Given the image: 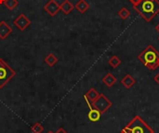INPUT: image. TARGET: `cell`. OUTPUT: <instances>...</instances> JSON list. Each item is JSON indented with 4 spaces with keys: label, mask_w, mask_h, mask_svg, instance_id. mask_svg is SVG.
Wrapping results in <instances>:
<instances>
[{
    "label": "cell",
    "mask_w": 159,
    "mask_h": 133,
    "mask_svg": "<svg viewBox=\"0 0 159 133\" xmlns=\"http://www.w3.org/2000/svg\"><path fill=\"white\" fill-rule=\"evenodd\" d=\"M134 9L146 21H151L159 13V0H142Z\"/></svg>",
    "instance_id": "cell-1"
},
{
    "label": "cell",
    "mask_w": 159,
    "mask_h": 133,
    "mask_svg": "<svg viewBox=\"0 0 159 133\" xmlns=\"http://www.w3.org/2000/svg\"><path fill=\"white\" fill-rule=\"evenodd\" d=\"M139 60L143 63L149 70H157L158 67L159 52L155 47L149 45L143 52L139 55Z\"/></svg>",
    "instance_id": "cell-2"
},
{
    "label": "cell",
    "mask_w": 159,
    "mask_h": 133,
    "mask_svg": "<svg viewBox=\"0 0 159 133\" xmlns=\"http://www.w3.org/2000/svg\"><path fill=\"white\" fill-rule=\"evenodd\" d=\"M121 133H155V131L141 117L136 116L121 131Z\"/></svg>",
    "instance_id": "cell-3"
},
{
    "label": "cell",
    "mask_w": 159,
    "mask_h": 133,
    "mask_svg": "<svg viewBox=\"0 0 159 133\" xmlns=\"http://www.w3.org/2000/svg\"><path fill=\"white\" fill-rule=\"evenodd\" d=\"M16 72L3 60H0V89H3L14 76Z\"/></svg>",
    "instance_id": "cell-4"
},
{
    "label": "cell",
    "mask_w": 159,
    "mask_h": 133,
    "mask_svg": "<svg viewBox=\"0 0 159 133\" xmlns=\"http://www.w3.org/2000/svg\"><path fill=\"white\" fill-rule=\"evenodd\" d=\"M91 104H92V107L98 110L102 115L106 113L113 105L112 102L104 94H100L99 97Z\"/></svg>",
    "instance_id": "cell-5"
},
{
    "label": "cell",
    "mask_w": 159,
    "mask_h": 133,
    "mask_svg": "<svg viewBox=\"0 0 159 133\" xmlns=\"http://www.w3.org/2000/svg\"><path fill=\"white\" fill-rule=\"evenodd\" d=\"M31 21L26 17V15L25 14H23V13H21V14H20L15 20H14V21H13V23H14V25L20 30V31H24L30 24H31Z\"/></svg>",
    "instance_id": "cell-6"
},
{
    "label": "cell",
    "mask_w": 159,
    "mask_h": 133,
    "mask_svg": "<svg viewBox=\"0 0 159 133\" xmlns=\"http://www.w3.org/2000/svg\"><path fill=\"white\" fill-rule=\"evenodd\" d=\"M44 9L50 15L54 17L60 10V4L56 0H48V2L44 6Z\"/></svg>",
    "instance_id": "cell-7"
},
{
    "label": "cell",
    "mask_w": 159,
    "mask_h": 133,
    "mask_svg": "<svg viewBox=\"0 0 159 133\" xmlns=\"http://www.w3.org/2000/svg\"><path fill=\"white\" fill-rule=\"evenodd\" d=\"M12 33V28L5 21H0V39L5 40Z\"/></svg>",
    "instance_id": "cell-8"
},
{
    "label": "cell",
    "mask_w": 159,
    "mask_h": 133,
    "mask_svg": "<svg viewBox=\"0 0 159 133\" xmlns=\"http://www.w3.org/2000/svg\"><path fill=\"white\" fill-rule=\"evenodd\" d=\"M116 82V77L112 74V73H107L103 77H102V83L108 87V88H111L113 87Z\"/></svg>",
    "instance_id": "cell-9"
},
{
    "label": "cell",
    "mask_w": 159,
    "mask_h": 133,
    "mask_svg": "<svg viewBox=\"0 0 159 133\" xmlns=\"http://www.w3.org/2000/svg\"><path fill=\"white\" fill-rule=\"evenodd\" d=\"M135 83H136V79L130 75H126L125 77L121 79V84L127 89H130L135 85Z\"/></svg>",
    "instance_id": "cell-10"
},
{
    "label": "cell",
    "mask_w": 159,
    "mask_h": 133,
    "mask_svg": "<svg viewBox=\"0 0 159 133\" xmlns=\"http://www.w3.org/2000/svg\"><path fill=\"white\" fill-rule=\"evenodd\" d=\"M75 6L70 2V0H64L61 5H60V9L65 14L68 15L73 9H74Z\"/></svg>",
    "instance_id": "cell-11"
},
{
    "label": "cell",
    "mask_w": 159,
    "mask_h": 133,
    "mask_svg": "<svg viewBox=\"0 0 159 133\" xmlns=\"http://www.w3.org/2000/svg\"><path fill=\"white\" fill-rule=\"evenodd\" d=\"M101 116H102V114L98 110H96L95 108H93V107L89 109V112L88 114L89 119L90 121H92V122H97L98 120H100L101 119Z\"/></svg>",
    "instance_id": "cell-12"
},
{
    "label": "cell",
    "mask_w": 159,
    "mask_h": 133,
    "mask_svg": "<svg viewBox=\"0 0 159 133\" xmlns=\"http://www.w3.org/2000/svg\"><path fill=\"white\" fill-rule=\"evenodd\" d=\"M75 7L80 12V13H85L89 8V4L86 0H79L75 5Z\"/></svg>",
    "instance_id": "cell-13"
},
{
    "label": "cell",
    "mask_w": 159,
    "mask_h": 133,
    "mask_svg": "<svg viewBox=\"0 0 159 133\" xmlns=\"http://www.w3.org/2000/svg\"><path fill=\"white\" fill-rule=\"evenodd\" d=\"M99 95H100V93L95 89H93V88H91L85 95H84V97L85 98H87L91 103L99 97Z\"/></svg>",
    "instance_id": "cell-14"
},
{
    "label": "cell",
    "mask_w": 159,
    "mask_h": 133,
    "mask_svg": "<svg viewBox=\"0 0 159 133\" xmlns=\"http://www.w3.org/2000/svg\"><path fill=\"white\" fill-rule=\"evenodd\" d=\"M44 62H45L49 67H52V66H54V65L58 62V58H57L53 53H48V54L45 57Z\"/></svg>",
    "instance_id": "cell-15"
},
{
    "label": "cell",
    "mask_w": 159,
    "mask_h": 133,
    "mask_svg": "<svg viewBox=\"0 0 159 133\" xmlns=\"http://www.w3.org/2000/svg\"><path fill=\"white\" fill-rule=\"evenodd\" d=\"M4 5L8 10H13L14 8H16L18 7L19 1L18 0H5Z\"/></svg>",
    "instance_id": "cell-16"
},
{
    "label": "cell",
    "mask_w": 159,
    "mask_h": 133,
    "mask_svg": "<svg viewBox=\"0 0 159 133\" xmlns=\"http://www.w3.org/2000/svg\"><path fill=\"white\" fill-rule=\"evenodd\" d=\"M109 64L113 67V68H116L118 67L120 64H121V60L116 56V55H114L110 58L109 60Z\"/></svg>",
    "instance_id": "cell-17"
},
{
    "label": "cell",
    "mask_w": 159,
    "mask_h": 133,
    "mask_svg": "<svg viewBox=\"0 0 159 133\" xmlns=\"http://www.w3.org/2000/svg\"><path fill=\"white\" fill-rule=\"evenodd\" d=\"M117 15H118L123 21H125V20H127V19L129 17L130 12H129V10L127 7H122V8L118 11Z\"/></svg>",
    "instance_id": "cell-18"
},
{
    "label": "cell",
    "mask_w": 159,
    "mask_h": 133,
    "mask_svg": "<svg viewBox=\"0 0 159 133\" xmlns=\"http://www.w3.org/2000/svg\"><path fill=\"white\" fill-rule=\"evenodd\" d=\"M31 131L33 133H42L44 131V127L42 126L41 123L36 122L31 127Z\"/></svg>",
    "instance_id": "cell-19"
},
{
    "label": "cell",
    "mask_w": 159,
    "mask_h": 133,
    "mask_svg": "<svg viewBox=\"0 0 159 133\" xmlns=\"http://www.w3.org/2000/svg\"><path fill=\"white\" fill-rule=\"evenodd\" d=\"M129 2L133 5V7H134V6H137L142 0H129Z\"/></svg>",
    "instance_id": "cell-20"
},
{
    "label": "cell",
    "mask_w": 159,
    "mask_h": 133,
    "mask_svg": "<svg viewBox=\"0 0 159 133\" xmlns=\"http://www.w3.org/2000/svg\"><path fill=\"white\" fill-rule=\"evenodd\" d=\"M55 133H68L63 128H60V129H58V131H56Z\"/></svg>",
    "instance_id": "cell-21"
},
{
    "label": "cell",
    "mask_w": 159,
    "mask_h": 133,
    "mask_svg": "<svg viewBox=\"0 0 159 133\" xmlns=\"http://www.w3.org/2000/svg\"><path fill=\"white\" fill-rule=\"evenodd\" d=\"M155 81H156V82H157V83L159 85V73L157 75V76H155Z\"/></svg>",
    "instance_id": "cell-22"
},
{
    "label": "cell",
    "mask_w": 159,
    "mask_h": 133,
    "mask_svg": "<svg viewBox=\"0 0 159 133\" xmlns=\"http://www.w3.org/2000/svg\"><path fill=\"white\" fill-rule=\"evenodd\" d=\"M156 30H157V31L159 33V23L157 25V26H156Z\"/></svg>",
    "instance_id": "cell-23"
},
{
    "label": "cell",
    "mask_w": 159,
    "mask_h": 133,
    "mask_svg": "<svg viewBox=\"0 0 159 133\" xmlns=\"http://www.w3.org/2000/svg\"><path fill=\"white\" fill-rule=\"evenodd\" d=\"M4 2H5V0H0V5L1 4H4Z\"/></svg>",
    "instance_id": "cell-24"
},
{
    "label": "cell",
    "mask_w": 159,
    "mask_h": 133,
    "mask_svg": "<svg viewBox=\"0 0 159 133\" xmlns=\"http://www.w3.org/2000/svg\"><path fill=\"white\" fill-rule=\"evenodd\" d=\"M47 133H55V132H53V131H48Z\"/></svg>",
    "instance_id": "cell-25"
},
{
    "label": "cell",
    "mask_w": 159,
    "mask_h": 133,
    "mask_svg": "<svg viewBox=\"0 0 159 133\" xmlns=\"http://www.w3.org/2000/svg\"><path fill=\"white\" fill-rule=\"evenodd\" d=\"M158 67H159V61H158Z\"/></svg>",
    "instance_id": "cell-26"
},
{
    "label": "cell",
    "mask_w": 159,
    "mask_h": 133,
    "mask_svg": "<svg viewBox=\"0 0 159 133\" xmlns=\"http://www.w3.org/2000/svg\"><path fill=\"white\" fill-rule=\"evenodd\" d=\"M158 40H159V37H158Z\"/></svg>",
    "instance_id": "cell-27"
}]
</instances>
